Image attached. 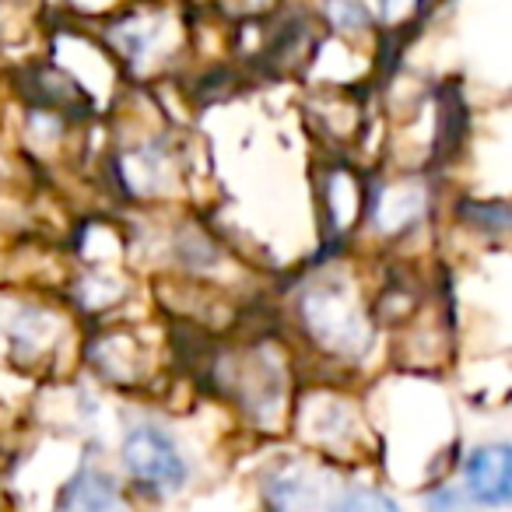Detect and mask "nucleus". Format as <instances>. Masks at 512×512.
<instances>
[{
    "mask_svg": "<svg viewBox=\"0 0 512 512\" xmlns=\"http://www.w3.org/2000/svg\"><path fill=\"white\" fill-rule=\"evenodd\" d=\"M123 463L130 477L151 495H176L190 477L176 439L158 425H137L123 439Z\"/></svg>",
    "mask_w": 512,
    "mask_h": 512,
    "instance_id": "nucleus-1",
    "label": "nucleus"
},
{
    "mask_svg": "<svg viewBox=\"0 0 512 512\" xmlns=\"http://www.w3.org/2000/svg\"><path fill=\"white\" fill-rule=\"evenodd\" d=\"M302 313L309 320V330L320 337L327 348L341 351V355H362L369 348V327H365L362 313L355 302L344 299L337 288H320L302 302Z\"/></svg>",
    "mask_w": 512,
    "mask_h": 512,
    "instance_id": "nucleus-2",
    "label": "nucleus"
},
{
    "mask_svg": "<svg viewBox=\"0 0 512 512\" xmlns=\"http://www.w3.org/2000/svg\"><path fill=\"white\" fill-rule=\"evenodd\" d=\"M467 495L481 505L491 509H502L512 498V453L505 442H488V446H477L470 453L467 467Z\"/></svg>",
    "mask_w": 512,
    "mask_h": 512,
    "instance_id": "nucleus-3",
    "label": "nucleus"
},
{
    "mask_svg": "<svg viewBox=\"0 0 512 512\" xmlns=\"http://www.w3.org/2000/svg\"><path fill=\"white\" fill-rule=\"evenodd\" d=\"M57 512H123V498L102 470H81L60 488Z\"/></svg>",
    "mask_w": 512,
    "mask_h": 512,
    "instance_id": "nucleus-4",
    "label": "nucleus"
},
{
    "mask_svg": "<svg viewBox=\"0 0 512 512\" xmlns=\"http://www.w3.org/2000/svg\"><path fill=\"white\" fill-rule=\"evenodd\" d=\"M267 495L274 498L281 512H313V505L320 502V488L302 470H285L281 477H274L267 484Z\"/></svg>",
    "mask_w": 512,
    "mask_h": 512,
    "instance_id": "nucleus-5",
    "label": "nucleus"
},
{
    "mask_svg": "<svg viewBox=\"0 0 512 512\" xmlns=\"http://www.w3.org/2000/svg\"><path fill=\"white\" fill-rule=\"evenodd\" d=\"M334 512H400V509L386 495H379V491L355 488V491H348L344 498H337Z\"/></svg>",
    "mask_w": 512,
    "mask_h": 512,
    "instance_id": "nucleus-6",
    "label": "nucleus"
},
{
    "mask_svg": "<svg viewBox=\"0 0 512 512\" xmlns=\"http://www.w3.org/2000/svg\"><path fill=\"white\" fill-rule=\"evenodd\" d=\"M463 218L474 228L491 221V232H505V228H509V211H505V204H470L467 211H463Z\"/></svg>",
    "mask_w": 512,
    "mask_h": 512,
    "instance_id": "nucleus-7",
    "label": "nucleus"
},
{
    "mask_svg": "<svg viewBox=\"0 0 512 512\" xmlns=\"http://www.w3.org/2000/svg\"><path fill=\"white\" fill-rule=\"evenodd\" d=\"M425 509L428 512H470L467 509V498H463L460 491H453V488L432 491V495L425 498Z\"/></svg>",
    "mask_w": 512,
    "mask_h": 512,
    "instance_id": "nucleus-8",
    "label": "nucleus"
},
{
    "mask_svg": "<svg viewBox=\"0 0 512 512\" xmlns=\"http://www.w3.org/2000/svg\"><path fill=\"white\" fill-rule=\"evenodd\" d=\"M334 22L344 25V29H358V25H365V11L358 0H334Z\"/></svg>",
    "mask_w": 512,
    "mask_h": 512,
    "instance_id": "nucleus-9",
    "label": "nucleus"
},
{
    "mask_svg": "<svg viewBox=\"0 0 512 512\" xmlns=\"http://www.w3.org/2000/svg\"><path fill=\"white\" fill-rule=\"evenodd\" d=\"M414 0H383V11H386V18H397L404 8H411Z\"/></svg>",
    "mask_w": 512,
    "mask_h": 512,
    "instance_id": "nucleus-10",
    "label": "nucleus"
}]
</instances>
